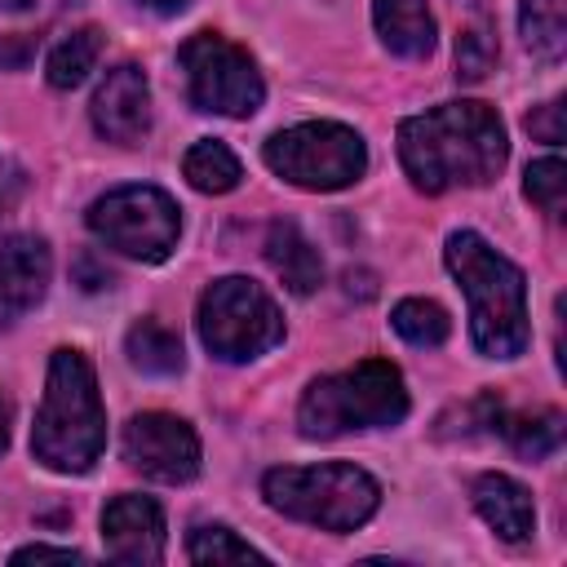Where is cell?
I'll return each mask as SVG.
<instances>
[{"instance_id": "1", "label": "cell", "mask_w": 567, "mask_h": 567, "mask_svg": "<svg viewBox=\"0 0 567 567\" xmlns=\"http://www.w3.org/2000/svg\"><path fill=\"white\" fill-rule=\"evenodd\" d=\"M509 159L505 124L487 102H443L399 124V164L416 190L487 186Z\"/></svg>"}, {"instance_id": "2", "label": "cell", "mask_w": 567, "mask_h": 567, "mask_svg": "<svg viewBox=\"0 0 567 567\" xmlns=\"http://www.w3.org/2000/svg\"><path fill=\"white\" fill-rule=\"evenodd\" d=\"M443 261H447V270L456 275L461 292H465L474 350L487 354V359H518L532 341L523 270L509 257H501L474 230H452L447 248H443Z\"/></svg>"}, {"instance_id": "3", "label": "cell", "mask_w": 567, "mask_h": 567, "mask_svg": "<svg viewBox=\"0 0 567 567\" xmlns=\"http://www.w3.org/2000/svg\"><path fill=\"white\" fill-rule=\"evenodd\" d=\"M106 447V408L93 363L80 350H53L44 399L31 430V452L53 474H84Z\"/></svg>"}, {"instance_id": "4", "label": "cell", "mask_w": 567, "mask_h": 567, "mask_svg": "<svg viewBox=\"0 0 567 567\" xmlns=\"http://www.w3.org/2000/svg\"><path fill=\"white\" fill-rule=\"evenodd\" d=\"M408 385L390 359H363L346 372L315 377L297 403V430L306 439H337L350 430H381L408 416Z\"/></svg>"}, {"instance_id": "5", "label": "cell", "mask_w": 567, "mask_h": 567, "mask_svg": "<svg viewBox=\"0 0 567 567\" xmlns=\"http://www.w3.org/2000/svg\"><path fill=\"white\" fill-rule=\"evenodd\" d=\"M261 496L270 509L323 527V532H354L363 527L377 505L381 487L354 461H323V465H279L261 478Z\"/></svg>"}, {"instance_id": "6", "label": "cell", "mask_w": 567, "mask_h": 567, "mask_svg": "<svg viewBox=\"0 0 567 567\" xmlns=\"http://www.w3.org/2000/svg\"><path fill=\"white\" fill-rule=\"evenodd\" d=\"M195 328H199L204 350L221 363L257 359L284 341V315H279L275 297L244 275H226L204 288Z\"/></svg>"}, {"instance_id": "7", "label": "cell", "mask_w": 567, "mask_h": 567, "mask_svg": "<svg viewBox=\"0 0 567 567\" xmlns=\"http://www.w3.org/2000/svg\"><path fill=\"white\" fill-rule=\"evenodd\" d=\"M261 159L275 177L301 190H341L363 177L368 168V146L350 124L337 120H306L292 128H279L266 146Z\"/></svg>"}, {"instance_id": "8", "label": "cell", "mask_w": 567, "mask_h": 567, "mask_svg": "<svg viewBox=\"0 0 567 567\" xmlns=\"http://www.w3.org/2000/svg\"><path fill=\"white\" fill-rule=\"evenodd\" d=\"M177 62L186 71V97L195 111L248 120L266 97L257 62L217 31H195L177 49Z\"/></svg>"}, {"instance_id": "9", "label": "cell", "mask_w": 567, "mask_h": 567, "mask_svg": "<svg viewBox=\"0 0 567 567\" xmlns=\"http://www.w3.org/2000/svg\"><path fill=\"white\" fill-rule=\"evenodd\" d=\"M89 230L133 261H164L177 248L182 217L159 186H115L89 204Z\"/></svg>"}, {"instance_id": "10", "label": "cell", "mask_w": 567, "mask_h": 567, "mask_svg": "<svg viewBox=\"0 0 567 567\" xmlns=\"http://www.w3.org/2000/svg\"><path fill=\"white\" fill-rule=\"evenodd\" d=\"M124 461L155 483H190L199 474V434L173 412H137L120 434Z\"/></svg>"}, {"instance_id": "11", "label": "cell", "mask_w": 567, "mask_h": 567, "mask_svg": "<svg viewBox=\"0 0 567 567\" xmlns=\"http://www.w3.org/2000/svg\"><path fill=\"white\" fill-rule=\"evenodd\" d=\"M93 128L115 146H137L151 133V84L146 71L133 62H120L106 71V80L93 93Z\"/></svg>"}, {"instance_id": "12", "label": "cell", "mask_w": 567, "mask_h": 567, "mask_svg": "<svg viewBox=\"0 0 567 567\" xmlns=\"http://www.w3.org/2000/svg\"><path fill=\"white\" fill-rule=\"evenodd\" d=\"M102 545L115 563H159L164 558V509L137 492L111 496L102 509Z\"/></svg>"}, {"instance_id": "13", "label": "cell", "mask_w": 567, "mask_h": 567, "mask_svg": "<svg viewBox=\"0 0 567 567\" xmlns=\"http://www.w3.org/2000/svg\"><path fill=\"white\" fill-rule=\"evenodd\" d=\"M53 279V252L40 235H9L0 244V323H13L44 301Z\"/></svg>"}, {"instance_id": "14", "label": "cell", "mask_w": 567, "mask_h": 567, "mask_svg": "<svg viewBox=\"0 0 567 567\" xmlns=\"http://www.w3.org/2000/svg\"><path fill=\"white\" fill-rule=\"evenodd\" d=\"M470 496H474V509L483 514V523L501 540L518 545V540H527L536 532V505H532V492L518 478H509V474H478Z\"/></svg>"}, {"instance_id": "15", "label": "cell", "mask_w": 567, "mask_h": 567, "mask_svg": "<svg viewBox=\"0 0 567 567\" xmlns=\"http://www.w3.org/2000/svg\"><path fill=\"white\" fill-rule=\"evenodd\" d=\"M266 261L275 266V275L288 284V292L310 297L323 284V257L315 252V244L297 230V221H270L266 230Z\"/></svg>"}, {"instance_id": "16", "label": "cell", "mask_w": 567, "mask_h": 567, "mask_svg": "<svg viewBox=\"0 0 567 567\" xmlns=\"http://www.w3.org/2000/svg\"><path fill=\"white\" fill-rule=\"evenodd\" d=\"M377 35L399 58H430L434 49V18L425 0H372Z\"/></svg>"}, {"instance_id": "17", "label": "cell", "mask_w": 567, "mask_h": 567, "mask_svg": "<svg viewBox=\"0 0 567 567\" xmlns=\"http://www.w3.org/2000/svg\"><path fill=\"white\" fill-rule=\"evenodd\" d=\"M124 354L146 377H177L182 363H186L182 337L168 323H159V319H137L128 328V337H124Z\"/></svg>"}, {"instance_id": "18", "label": "cell", "mask_w": 567, "mask_h": 567, "mask_svg": "<svg viewBox=\"0 0 567 567\" xmlns=\"http://www.w3.org/2000/svg\"><path fill=\"white\" fill-rule=\"evenodd\" d=\"M496 430L505 434V443H509L518 456L545 461V456L558 452V443H563V412H554V408H540V412H509V416L501 412Z\"/></svg>"}, {"instance_id": "19", "label": "cell", "mask_w": 567, "mask_h": 567, "mask_svg": "<svg viewBox=\"0 0 567 567\" xmlns=\"http://www.w3.org/2000/svg\"><path fill=\"white\" fill-rule=\"evenodd\" d=\"M182 173H186V182H190L195 190H204V195H226V190H235L239 177H244L235 151H230L226 142H217V137L195 142V146L186 151V159H182Z\"/></svg>"}, {"instance_id": "20", "label": "cell", "mask_w": 567, "mask_h": 567, "mask_svg": "<svg viewBox=\"0 0 567 567\" xmlns=\"http://www.w3.org/2000/svg\"><path fill=\"white\" fill-rule=\"evenodd\" d=\"M518 31L536 58L558 62L567 49V0H523L518 4Z\"/></svg>"}, {"instance_id": "21", "label": "cell", "mask_w": 567, "mask_h": 567, "mask_svg": "<svg viewBox=\"0 0 567 567\" xmlns=\"http://www.w3.org/2000/svg\"><path fill=\"white\" fill-rule=\"evenodd\" d=\"M97 58H102V31L97 27H80L66 40L53 44V53L44 62V75H49L53 89H75V84L89 80V71L97 66Z\"/></svg>"}, {"instance_id": "22", "label": "cell", "mask_w": 567, "mask_h": 567, "mask_svg": "<svg viewBox=\"0 0 567 567\" xmlns=\"http://www.w3.org/2000/svg\"><path fill=\"white\" fill-rule=\"evenodd\" d=\"M390 323H394V332H399L403 341H412V346H443L447 332H452L447 310H443L439 301H430V297H408V301H399V306L390 310Z\"/></svg>"}, {"instance_id": "23", "label": "cell", "mask_w": 567, "mask_h": 567, "mask_svg": "<svg viewBox=\"0 0 567 567\" xmlns=\"http://www.w3.org/2000/svg\"><path fill=\"white\" fill-rule=\"evenodd\" d=\"M186 558L190 563H270L261 549L239 540L226 523H199L186 540Z\"/></svg>"}, {"instance_id": "24", "label": "cell", "mask_w": 567, "mask_h": 567, "mask_svg": "<svg viewBox=\"0 0 567 567\" xmlns=\"http://www.w3.org/2000/svg\"><path fill=\"white\" fill-rule=\"evenodd\" d=\"M523 190H527V199H532L540 213L558 217V213H563V199H567V168H563V159H558V155L532 159L527 173H523Z\"/></svg>"}, {"instance_id": "25", "label": "cell", "mask_w": 567, "mask_h": 567, "mask_svg": "<svg viewBox=\"0 0 567 567\" xmlns=\"http://www.w3.org/2000/svg\"><path fill=\"white\" fill-rule=\"evenodd\" d=\"M492 66H496V40H492L483 27L461 31V40H456V75H461L465 84H474V80H483Z\"/></svg>"}, {"instance_id": "26", "label": "cell", "mask_w": 567, "mask_h": 567, "mask_svg": "<svg viewBox=\"0 0 567 567\" xmlns=\"http://www.w3.org/2000/svg\"><path fill=\"white\" fill-rule=\"evenodd\" d=\"M523 124H527V133H532L536 142L558 146V142H563V102L554 97V102H545V106H532V115H527Z\"/></svg>"}, {"instance_id": "27", "label": "cell", "mask_w": 567, "mask_h": 567, "mask_svg": "<svg viewBox=\"0 0 567 567\" xmlns=\"http://www.w3.org/2000/svg\"><path fill=\"white\" fill-rule=\"evenodd\" d=\"M22 186H27L22 168H18V164H9V159H0V221L13 213V204H18Z\"/></svg>"}, {"instance_id": "28", "label": "cell", "mask_w": 567, "mask_h": 567, "mask_svg": "<svg viewBox=\"0 0 567 567\" xmlns=\"http://www.w3.org/2000/svg\"><path fill=\"white\" fill-rule=\"evenodd\" d=\"M40 558H62V563H71V558H80V549H71V545H27V549H13V563H40Z\"/></svg>"}, {"instance_id": "29", "label": "cell", "mask_w": 567, "mask_h": 567, "mask_svg": "<svg viewBox=\"0 0 567 567\" xmlns=\"http://www.w3.org/2000/svg\"><path fill=\"white\" fill-rule=\"evenodd\" d=\"M142 9H155V13H177L186 0H137Z\"/></svg>"}, {"instance_id": "30", "label": "cell", "mask_w": 567, "mask_h": 567, "mask_svg": "<svg viewBox=\"0 0 567 567\" xmlns=\"http://www.w3.org/2000/svg\"><path fill=\"white\" fill-rule=\"evenodd\" d=\"M4 443H9V408L0 399V452H4Z\"/></svg>"}, {"instance_id": "31", "label": "cell", "mask_w": 567, "mask_h": 567, "mask_svg": "<svg viewBox=\"0 0 567 567\" xmlns=\"http://www.w3.org/2000/svg\"><path fill=\"white\" fill-rule=\"evenodd\" d=\"M35 0H0V9H9V13H18V9H31Z\"/></svg>"}]
</instances>
